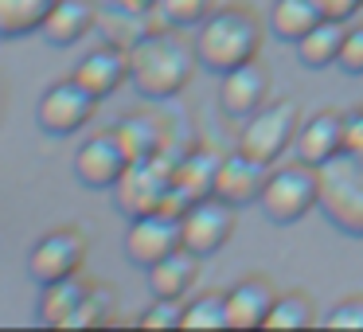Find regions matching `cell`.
<instances>
[{
  "label": "cell",
  "mask_w": 363,
  "mask_h": 332,
  "mask_svg": "<svg viewBox=\"0 0 363 332\" xmlns=\"http://www.w3.org/2000/svg\"><path fill=\"white\" fill-rule=\"evenodd\" d=\"M98 98L90 90H82L74 79H59L35 102V126L48 137H74L90 118H94Z\"/></svg>",
  "instance_id": "ba28073f"
},
{
  "label": "cell",
  "mask_w": 363,
  "mask_h": 332,
  "mask_svg": "<svg viewBox=\"0 0 363 332\" xmlns=\"http://www.w3.org/2000/svg\"><path fill=\"white\" fill-rule=\"evenodd\" d=\"M199 67L196 40H184L180 28H152L129 40V82L141 98L149 102H164L176 98L191 82Z\"/></svg>",
  "instance_id": "6da1fadb"
},
{
  "label": "cell",
  "mask_w": 363,
  "mask_h": 332,
  "mask_svg": "<svg viewBox=\"0 0 363 332\" xmlns=\"http://www.w3.org/2000/svg\"><path fill=\"white\" fill-rule=\"evenodd\" d=\"M86 266V235L79 227H55L43 238H35V246L28 250V274L35 285L63 282V277L82 274Z\"/></svg>",
  "instance_id": "52a82bcc"
},
{
  "label": "cell",
  "mask_w": 363,
  "mask_h": 332,
  "mask_svg": "<svg viewBox=\"0 0 363 332\" xmlns=\"http://www.w3.org/2000/svg\"><path fill=\"white\" fill-rule=\"evenodd\" d=\"M215 9H219L215 0H160L157 16L164 20L168 28H199Z\"/></svg>",
  "instance_id": "83f0119b"
},
{
  "label": "cell",
  "mask_w": 363,
  "mask_h": 332,
  "mask_svg": "<svg viewBox=\"0 0 363 332\" xmlns=\"http://www.w3.org/2000/svg\"><path fill=\"white\" fill-rule=\"evenodd\" d=\"M269 168L262 160L246 157L242 149L227 153L219 165V176H215V196L227 199L230 207H250L262 199V188H266Z\"/></svg>",
  "instance_id": "2e32d148"
},
{
  "label": "cell",
  "mask_w": 363,
  "mask_h": 332,
  "mask_svg": "<svg viewBox=\"0 0 363 332\" xmlns=\"http://www.w3.org/2000/svg\"><path fill=\"white\" fill-rule=\"evenodd\" d=\"M180 231H184V246L199 258H211L235 235V207L219 196L196 199L188 211L180 215Z\"/></svg>",
  "instance_id": "30bf717a"
},
{
  "label": "cell",
  "mask_w": 363,
  "mask_h": 332,
  "mask_svg": "<svg viewBox=\"0 0 363 332\" xmlns=\"http://www.w3.org/2000/svg\"><path fill=\"white\" fill-rule=\"evenodd\" d=\"M118 137H121V145H125L129 160H149V157H157V153H164L160 126L152 118H145V114H133V118L121 121Z\"/></svg>",
  "instance_id": "cb8c5ba5"
},
{
  "label": "cell",
  "mask_w": 363,
  "mask_h": 332,
  "mask_svg": "<svg viewBox=\"0 0 363 332\" xmlns=\"http://www.w3.org/2000/svg\"><path fill=\"white\" fill-rule=\"evenodd\" d=\"M344 157L363 160V106L344 114Z\"/></svg>",
  "instance_id": "1f68e13d"
},
{
  "label": "cell",
  "mask_w": 363,
  "mask_h": 332,
  "mask_svg": "<svg viewBox=\"0 0 363 332\" xmlns=\"http://www.w3.org/2000/svg\"><path fill=\"white\" fill-rule=\"evenodd\" d=\"M98 28V4L94 0H55V9L48 12L40 35L51 48H74Z\"/></svg>",
  "instance_id": "d6986e66"
},
{
  "label": "cell",
  "mask_w": 363,
  "mask_h": 332,
  "mask_svg": "<svg viewBox=\"0 0 363 332\" xmlns=\"http://www.w3.org/2000/svg\"><path fill=\"white\" fill-rule=\"evenodd\" d=\"M316 321H320V316H316L313 301H308L305 293H277L266 328H308V324H316Z\"/></svg>",
  "instance_id": "484cf974"
},
{
  "label": "cell",
  "mask_w": 363,
  "mask_h": 332,
  "mask_svg": "<svg viewBox=\"0 0 363 332\" xmlns=\"http://www.w3.org/2000/svg\"><path fill=\"white\" fill-rule=\"evenodd\" d=\"M90 282H82V274L63 277V282L40 285V305H35V321L51 324V328H71L74 313H79L82 297H86Z\"/></svg>",
  "instance_id": "ffe728a7"
},
{
  "label": "cell",
  "mask_w": 363,
  "mask_h": 332,
  "mask_svg": "<svg viewBox=\"0 0 363 332\" xmlns=\"http://www.w3.org/2000/svg\"><path fill=\"white\" fill-rule=\"evenodd\" d=\"M262 215L277 227H293L308 211L320 207V168L293 157L289 165H274L266 176V188L258 199Z\"/></svg>",
  "instance_id": "3957f363"
},
{
  "label": "cell",
  "mask_w": 363,
  "mask_h": 332,
  "mask_svg": "<svg viewBox=\"0 0 363 332\" xmlns=\"http://www.w3.org/2000/svg\"><path fill=\"white\" fill-rule=\"evenodd\" d=\"M258 51H262V20L246 4H219L196 28L199 67L211 74L235 71V67L258 59Z\"/></svg>",
  "instance_id": "7a4b0ae2"
},
{
  "label": "cell",
  "mask_w": 363,
  "mask_h": 332,
  "mask_svg": "<svg viewBox=\"0 0 363 332\" xmlns=\"http://www.w3.org/2000/svg\"><path fill=\"white\" fill-rule=\"evenodd\" d=\"M344 32L347 24H336V20H320L305 40L297 43V59L308 71H324V67L340 63V48H344Z\"/></svg>",
  "instance_id": "7402d4cb"
},
{
  "label": "cell",
  "mask_w": 363,
  "mask_h": 332,
  "mask_svg": "<svg viewBox=\"0 0 363 332\" xmlns=\"http://www.w3.org/2000/svg\"><path fill=\"white\" fill-rule=\"evenodd\" d=\"M118 313V293L110 285H90L86 297H82L79 313H74L71 328H98V324H110Z\"/></svg>",
  "instance_id": "4316f807"
},
{
  "label": "cell",
  "mask_w": 363,
  "mask_h": 332,
  "mask_svg": "<svg viewBox=\"0 0 363 332\" xmlns=\"http://www.w3.org/2000/svg\"><path fill=\"white\" fill-rule=\"evenodd\" d=\"M324 219L352 238H363V160L336 157L320 168V207Z\"/></svg>",
  "instance_id": "5b68a950"
},
{
  "label": "cell",
  "mask_w": 363,
  "mask_h": 332,
  "mask_svg": "<svg viewBox=\"0 0 363 332\" xmlns=\"http://www.w3.org/2000/svg\"><path fill=\"white\" fill-rule=\"evenodd\" d=\"M316 4H320L324 20H336V24H352L363 9V0H316Z\"/></svg>",
  "instance_id": "d6a6232c"
},
{
  "label": "cell",
  "mask_w": 363,
  "mask_h": 332,
  "mask_svg": "<svg viewBox=\"0 0 363 332\" xmlns=\"http://www.w3.org/2000/svg\"><path fill=\"white\" fill-rule=\"evenodd\" d=\"M71 79L79 82L82 90L102 102V98L118 94L121 87L129 82V48H118V43H102V48L86 51V55L74 63Z\"/></svg>",
  "instance_id": "5bb4252c"
},
{
  "label": "cell",
  "mask_w": 363,
  "mask_h": 332,
  "mask_svg": "<svg viewBox=\"0 0 363 332\" xmlns=\"http://www.w3.org/2000/svg\"><path fill=\"white\" fill-rule=\"evenodd\" d=\"M293 157L305 165H332L336 157H344V114L340 110H316L301 121L297 141H293Z\"/></svg>",
  "instance_id": "9a60e30c"
},
{
  "label": "cell",
  "mask_w": 363,
  "mask_h": 332,
  "mask_svg": "<svg viewBox=\"0 0 363 332\" xmlns=\"http://www.w3.org/2000/svg\"><path fill=\"white\" fill-rule=\"evenodd\" d=\"M55 0H0V40H28L43 28Z\"/></svg>",
  "instance_id": "603a6c76"
},
{
  "label": "cell",
  "mask_w": 363,
  "mask_h": 332,
  "mask_svg": "<svg viewBox=\"0 0 363 332\" xmlns=\"http://www.w3.org/2000/svg\"><path fill=\"white\" fill-rule=\"evenodd\" d=\"M74 180L86 184L94 192H106L121 180V172L129 168V153L121 145L118 129H106V133H90L86 141L74 149Z\"/></svg>",
  "instance_id": "8fae6325"
},
{
  "label": "cell",
  "mask_w": 363,
  "mask_h": 332,
  "mask_svg": "<svg viewBox=\"0 0 363 332\" xmlns=\"http://www.w3.org/2000/svg\"><path fill=\"white\" fill-rule=\"evenodd\" d=\"M180 321H184V301H160V297H152V305L137 316V324H145V328H180Z\"/></svg>",
  "instance_id": "f1b7e54d"
},
{
  "label": "cell",
  "mask_w": 363,
  "mask_h": 332,
  "mask_svg": "<svg viewBox=\"0 0 363 332\" xmlns=\"http://www.w3.org/2000/svg\"><path fill=\"white\" fill-rule=\"evenodd\" d=\"M340 71L344 74H352V79H359L363 74V24H347V32H344V48H340Z\"/></svg>",
  "instance_id": "f546056e"
},
{
  "label": "cell",
  "mask_w": 363,
  "mask_h": 332,
  "mask_svg": "<svg viewBox=\"0 0 363 332\" xmlns=\"http://www.w3.org/2000/svg\"><path fill=\"white\" fill-rule=\"evenodd\" d=\"M274 301H277V289L269 277H242L238 285L227 289V324L238 332L266 328Z\"/></svg>",
  "instance_id": "e0dca14e"
},
{
  "label": "cell",
  "mask_w": 363,
  "mask_h": 332,
  "mask_svg": "<svg viewBox=\"0 0 363 332\" xmlns=\"http://www.w3.org/2000/svg\"><path fill=\"white\" fill-rule=\"evenodd\" d=\"M219 165H223V153H215V149L184 153V157L176 160V168H172V196L164 199V211L184 215L196 199L215 196V176H219Z\"/></svg>",
  "instance_id": "4fadbf2b"
},
{
  "label": "cell",
  "mask_w": 363,
  "mask_h": 332,
  "mask_svg": "<svg viewBox=\"0 0 363 332\" xmlns=\"http://www.w3.org/2000/svg\"><path fill=\"white\" fill-rule=\"evenodd\" d=\"M269 87H274L269 67L262 59H250V63L219 74V110L235 121H246L269 102Z\"/></svg>",
  "instance_id": "7c38bea8"
},
{
  "label": "cell",
  "mask_w": 363,
  "mask_h": 332,
  "mask_svg": "<svg viewBox=\"0 0 363 332\" xmlns=\"http://www.w3.org/2000/svg\"><path fill=\"white\" fill-rule=\"evenodd\" d=\"M180 328H230L227 324V293H196L184 301Z\"/></svg>",
  "instance_id": "d4e9b609"
},
{
  "label": "cell",
  "mask_w": 363,
  "mask_h": 332,
  "mask_svg": "<svg viewBox=\"0 0 363 332\" xmlns=\"http://www.w3.org/2000/svg\"><path fill=\"white\" fill-rule=\"evenodd\" d=\"M320 20H324V12H320L316 0H274V4H269V16H266V28H269L274 40L297 48Z\"/></svg>",
  "instance_id": "44dd1931"
},
{
  "label": "cell",
  "mask_w": 363,
  "mask_h": 332,
  "mask_svg": "<svg viewBox=\"0 0 363 332\" xmlns=\"http://www.w3.org/2000/svg\"><path fill=\"white\" fill-rule=\"evenodd\" d=\"M199 270H203V258L199 254H191L188 246H180V250H172L168 258H160L157 266L145 270V282H149V293L160 301H184L191 297V289H196L199 282Z\"/></svg>",
  "instance_id": "ac0fdd59"
},
{
  "label": "cell",
  "mask_w": 363,
  "mask_h": 332,
  "mask_svg": "<svg viewBox=\"0 0 363 332\" xmlns=\"http://www.w3.org/2000/svg\"><path fill=\"white\" fill-rule=\"evenodd\" d=\"M301 106L293 98H269L258 114L242 121V133H238V149L246 157L262 160L266 168L281 165V157L293 149L297 141V129H301Z\"/></svg>",
  "instance_id": "277c9868"
},
{
  "label": "cell",
  "mask_w": 363,
  "mask_h": 332,
  "mask_svg": "<svg viewBox=\"0 0 363 332\" xmlns=\"http://www.w3.org/2000/svg\"><path fill=\"white\" fill-rule=\"evenodd\" d=\"M184 246V231H180V215L176 211H149V215H137L129 219V231H125V258L133 266L149 270L157 266L160 258H168L172 250Z\"/></svg>",
  "instance_id": "9c48e42d"
},
{
  "label": "cell",
  "mask_w": 363,
  "mask_h": 332,
  "mask_svg": "<svg viewBox=\"0 0 363 332\" xmlns=\"http://www.w3.org/2000/svg\"><path fill=\"white\" fill-rule=\"evenodd\" d=\"M324 324L328 328H363V293L336 301V309L324 313Z\"/></svg>",
  "instance_id": "4dcf8cb0"
},
{
  "label": "cell",
  "mask_w": 363,
  "mask_h": 332,
  "mask_svg": "<svg viewBox=\"0 0 363 332\" xmlns=\"http://www.w3.org/2000/svg\"><path fill=\"white\" fill-rule=\"evenodd\" d=\"M113 4H118L121 12H125V16H152V12L160 9V0H113Z\"/></svg>",
  "instance_id": "836d02e7"
},
{
  "label": "cell",
  "mask_w": 363,
  "mask_h": 332,
  "mask_svg": "<svg viewBox=\"0 0 363 332\" xmlns=\"http://www.w3.org/2000/svg\"><path fill=\"white\" fill-rule=\"evenodd\" d=\"M172 160H164V153L149 160H129V168L121 172V180L113 184V204L125 219H137V215L160 211L164 199L172 196Z\"/></svg>",
  "instance_id": "8992f818"
}]
</instances>
